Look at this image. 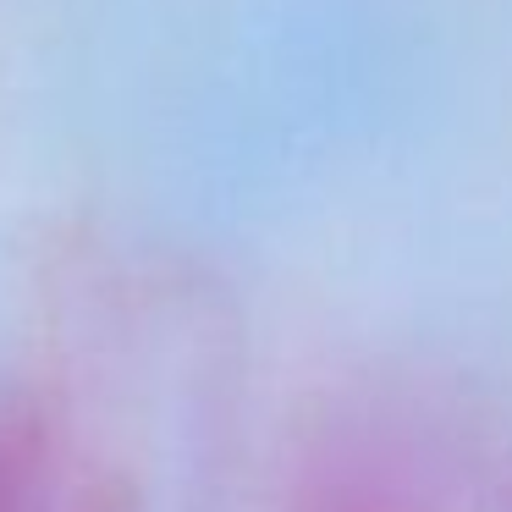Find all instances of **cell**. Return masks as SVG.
Listing matches in <instances>:
<instances>
[{
  "instance_id": "1",
  "label": "cell",
  "mask_w": 512,
  "mask_h": 512,
  "mask_svg": "<svg viewBox=\"0 0 512 512\" xmlns=\"http://www.w3.org/2000/svg\"><path fill=\"white\" fill-rule=\"evenodd\" d=\"M100 485L56 424L0 413V512H94Z\"/></svg>"
}]
</instances>
